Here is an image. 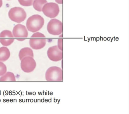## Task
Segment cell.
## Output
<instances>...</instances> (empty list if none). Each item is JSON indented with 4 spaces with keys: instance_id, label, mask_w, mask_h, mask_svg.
<instances>
[{
    "instance_id": "cell-1",
    "label": "cell",
    "mask_w": 129,
    "mask_h": 114,
    "mask_svg": "<svg viewBox=\"0 0 129 114\" xmlns=\"http://www.w3.org/2000/svg\"><path fill=\"white\" fill-rule=\"evenodd\" d=\"M45 23L44 18L38 14L34 15L30 17L26 21L27 29L32 33H35L43 27Z\"/></svg>"
},
{
    "instance_id": "cell-2",
    "label": "cell",
    "mask_w": 129,
    "mask_h": 114,
    "mask_svg": "<svg viewBox=\"0 0 129 114\" xmlns=\"http://www.w3.org/2000/svg\"><path fill=\"white\" fill-rule=\"evenodd\" d=\"M29 44L31 48L34 50H40L46 46V36L39 32L34 33L30 37Z\"/></svg>"
},
{
    "instance_id": "cell-3",
    "label": "cell",
    "mask_w": 129,
    "mask_h": 114,
    "mask_svg": "<svg viewBox=\"0 0 129 114\" xmlns=\"http://www.w3.org/2000/svg\"><path fill=\"white\" fill-rule=\"evenodd\" d=\"M45 78L47 81H62L63 70L58 67H51L47 70L45 74Z\"/></svg>"
},
{
    "instance_id": "cell-4",
    "label": "cell",
    "mask_w": 129,
    "mask_h": 114,
    "mask_svg": "<svg viewBox=\"0 0 129 114\" xmlns=\"http://www.w3.org/2000/svg\"><path fill=\"white\" fill-rule=\"evenodd\" d=\"M8 16L12 21L16 23H20L25 20L27 15L25 10L22 8L15 7L10 10Z\"/></svg>"
},
{
    "instance_id": "cell-5",
    "label": "cell",
    "mask_w": 129,
    "mask_h": 114,
    "mask_svg": "<svg viewBox=\"0 0 129 114\" xmlns=\"http://www.w3.org/2000/svg\"><path fill=\"white\" fill-rule=\"evenodd\" d=\"M42 12L47 17L53 18L58 15L60 8L58 5L55 3H47L42 8Z\"/></svg>"
},
{
    "instance_id": "cell-6",
    "label": "cell",
    "mask_w": 129,
    "mask_h": 114,
    "mask_svg": "<svg viewBox=\"0 0 129 114\" xmlns=\"http://www.w3.org/2000/svg\"><path fill=\"white\" fill-rule=\"evenodd\" d=\"M48 33L53 35H59L63 32V24L56 19L51 20L48 23L47 27Z\"/></svg>"
},
{
    "instance_id": "cell-7",
    "label": "cell",
    "mask_w": 129,
    "mask_h": 114,
    "mask_svg": "<svg viewBox=\"0 0 129 114\" xmlns=\"http://www.w3.org/2000/svg\"><path fill=\"white\" fill-rule=\"evenodd\" d=\"M36 66V62L32 57H25L21 60V68L23 71L26 73L32 72L35 70Z\"/></svg>"
},
{
    "instance_id": "cell-8",
    "label": "cell",
    "mask_w": 129,
    "mask_h": 114,
    "mask_svg": "<svg viewBox=\"0 0 129 114\" xmlns=\"http://www.w3.org/2000/svg\"><path fill=\"white\" fill-rule=\"evenodd\" d=\"M13 34L15 38L19 41H22L25 40L28 36V32L24 25L19 24L14 27Z\"/></svg>"
},
{
    "instance_id": "cell-9",
    "label": "cell",
    "mask_w": 129,
    "mask_h": 114,
    "mask_svg": "<svg viewBox=\"0 0 129 114\" xmlns=\"http://www.w3.org/2000/svg\"><path fill=\"white\" fill-rule=\"evenodd\" d=\"M47 55L51 60L58 62L63 59V51L60 50L57 46L50 47L47 51Z\"/></svg>"
},
{
    "instance_id": "cell-10",
    "label": "cell",
    "mask_w": 129,
    "mask_h": 114,
    "mask_svg": "<svg viewBox=\"0 0 129 114\" xmlns=\"http://www.w3.org/2000/svg\"><path fill=\"white\" fill-rule=\"evenodd\" d=\"M14 37L10 30H4L0 33V43L3 46L7 47L14 42Z\"/></svg>"
},
{
    "instance_id": "cell-11",
    "label": "cell",
    "mask_w": 129,
    "mask_h": 114,
    "mask_svg": "<svg viewBox=\"0 0 129 114\" xmlns=\"http://www.w3.org/2000/svg\"><path fill=\"white\" fill-rule=\"evenodd\" d=\"M10 52L8 48L6 47L0 48V62L7 60L10 56Z\"/></svg>"
},
{
    "instance_id": "cell-12",
    "label": "cell",
    "mask_w": 129,
    "mask_h": 114,
    "mask_svg": "<svg viewBox=\"0 0 129 114\" xmlns=\"http://www.w3.org/2000/svg\"><path fill=\"white\" fill-rule=\"evenodd\" d=\"M27 56L34 57V53L32 49L28 47H26L20 50L19 53V57L20 60H21L23 58Z\"/></svg>"
},
{
    "instance_id": "cell-13",
    "label": "cell",
    "mask_w": 129,
    "mask_h": 114,
    "mask_svg": "<svg viewBox=\"0 0 129 114\" xmlns=\"http://www.w3.org/2000/svg\"><path fill=\"white\" fill-rule=\"evenodd\" d=\"M48 3L47 0H34L33 5V8L38 12L42 11V9L44 5Z\"/></svg>"
},
{
    "instance_id": "cell-14",
    "label": "cell",
    "mask_w": 129,
    "mask_h": 114,
    "mask_svg": "<svg viewBox=\"0 0 129 114\" xmlns=\"http://www.w3.org/2000/svg\"><path fill=\"white\" fill-rule=\"evenodd\" d=\"M16 81L15 75L11 72L8 71L0 78L1 81Z\"/></svg>"
},
{
    "instance_id": "cell-15",
    "label": "cell",
    "mask_w": 129,
    "mask_h": 114,
    "mask_svg": "<svg viewBox=\"0 0 129 114\" xmlns=\"http://www.w3.org/2000/svg\"><path fill=\"white\" fill-rule=\"evenodd\" d=\"M34 0H18L20 4L24 7H29L33 5Z\"/></svg>"
},
{
    "instance_id": "cell-16",
    "label": "cell",
    "mask_w": 129,
    "mask_h": 114,
    "mask_svg": "<svg viewBox=\"0 0 129 114\" xmlns=\"http://www.w3.org/2000/svg\"><path fill=\"white\" fill-rule=\"evenodd\" d=\"M7 71L6 66L3 62H0V76L5 74Z\"/></svg>"
},
{
    "instance_id": "cell-17",
    "label": "cell",
    "mask_w": 129,
    "mask_h": 114,
    "mask_svg": "<svg viewBox=\"0 0 129 114\" xmlns=\"http://www.w3.org/2000/svg\"><path fill=\"white\" fill-rule=\"evenodd\" d=\"M63 39H58L57 46L59 49L62 51H63Z\"/></svg>"
},
{
    "instance_id": "cell-18",
    "label": "cell",
    "mask_w": 129,
    "mask_h": 114,
    "mask_svg": "<svg viewBox=\"0 0 129 114\" xmlns=\"http://www.w3.org/2000/svg\"><path fill=\"white\" fill-rule=\"evenodd\" d=\"M55 1L59 4H62L63 0H55Z\"/></svg>"
},
{
    "instance_id": "cell-19",
    "label": "cell",
    "mask_w": 129,
    "mask_h": 114,
    "mask_svg": "<svg viewBox=\"0 0 129 114\" xmlns=\"http://www.w3.org/2000/svg\"><path fill=\"white\" fill-rule=\"evenodd\" d=\"M3 4V2L2 0H0V8L2 6Z\"/></svg>"
},
{
    "instance_id": "cell-20",
    "label": "cell",
    "mask_w": 129,
    "mask_h": 114,
    "mask_svg": "<svg viewBox=\"0 0 129 114\" xmlns=\"http://www.w3.org/2000/svg\"><path fill=\"white\" fill-rule=\"evenodd\" d=\"M7 1H11V0H7Z\"/></svg>"
}]
</instances>
